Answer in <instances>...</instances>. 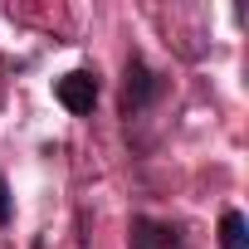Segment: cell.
<instances>
[{"instance_id":"5","label":"cell","mask_w":249,"mask_h":249,"mask_svg":"<svg viewBox=\"0 0 249 249\" xmlns=\"http://www.w3.org/2000/svg\"><path fill=\"white\" fill-rule=\"evenodd\" d=\"M0 225H10V186H5V176H0Z\"/></svg>"},{"instance_id":"1","label":"cell","mask_w":249,"mask_h":249,"mask_svg":"<svg viewBox=\"0 0 249 249\" xmlns=\"http://www.w3.org/2000/svg\"><path fill=\"white\" fill-rule=\"evenodd\" d=\"M157 98H161V78H157V69H152L142 54H127V78H122V107H127V117L142 112V107H152Z\"/></svg>"},{"instance_id":"3","label":"cell","mask_w":249,"mask_h":249,"mask_svg":"<svg viewBox=\"0 0 249 249\" xmlns=\"http://www.w3.org/2000/svg\"><path fill=\"white\" fill-rule=\"evenodd\" d=\"M127 249H186V239H181L176 225H161L152 215H137L132 230H127Z\"/></svg>"},{"instance_id":"4","label":"cell","mask_w":249,"mask_h":249,"mask_svg":"<svg viewBox=\"0 0 249 249\" xmlns=\"http://www.w3.org/2000/svg\"><path fill=\"white\" fill-rule=\"evenodd\" d=\"M220 249H249V220L239 210L220 215Z\"/></svg>"},{"instance_id":"2","label":"cell","mask_w":249,"mask_h":249,"mask_svg":"<svg viewBox=\"0 0 249 249\" xmlns=\"http://www.w3.org/2000/svg\"><path fill=\"white\" fill-rule=\"evenodd\" d=\"M98 93H103V88H98V73H93V69H73V73H64V78L54 83V98H59L73 117H88V112L98 107Z\"/></svg>"}]
</instances>
